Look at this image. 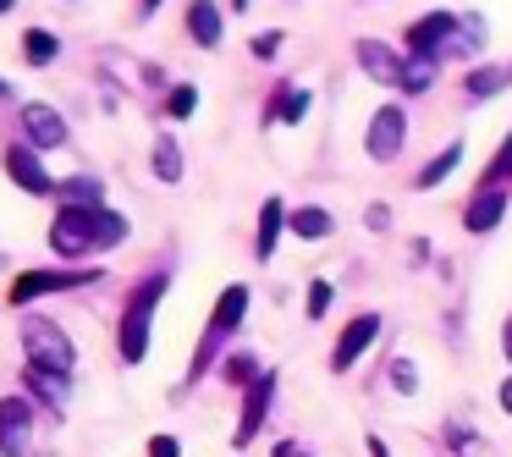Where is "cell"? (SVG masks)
I'll return each mask as SVG.
<instances>
[{"label":"cell","instance_id":"1","mask_svg":"<svg viewBox=\"0 0 512 457\" xmlns=\"http://www.w3.org/2000/svg\"><path fill=\"white\" fill-rule=\"evenodd\" d=\"M122 243H127V215H116L111 204H94V210L61 204L56 221H50V248L61 259H89V254H105V248H122Z\"/></svg>","mask_w":512,"mask_h":457},{"label":"cell","instance_id":"2","mask_svg":"<svg viewBox=\"0 0 512 457\" xmlns=\"http://www.w3.org/2000/svg\"><path fill=\"white\" fill-rule=\"evenodd\" d=\"M166 281H171L166 270H155V276H144L127 292L122 325H116V353H122V364H144L149 358V331H155V309L166 298Z\"/></svg>","mask_w":512,"mask_h":457},{"label":"cell","instance_id":"3","mask_svg":"<svg viewBox=\"0 0 512 457\" xmlns=\"http://www.w3.org/2000/svg\"><path fill=\"white\" fill-rule=\"evenodd\" d=\"M243 314H248V287H243V281L221 287V298H215V309H210V325H204V336H199V353H193V364H188V386H199V380H204V369L215 364V353H221L226 336L243 325Z\"/></svg>","mask_w":512,"mask_h":457},{"label":"cell","instance_id":"4","mask_svg":"<svg viewBox=\"0 0 512 457\" xmlns=\"http://www.w3.org/2000/svg\"><path fill=\"white\" fill-rule=\"evenodd\" d=\"M23 353H28V369H39V375L50 380H67L72 369H78V353H72V336L61 331L56 320H23Z\"/></svg>","mask_w":512,"mask_h":457},{"label":"cell","instance_id":"5","mask_svg":"<svg viewBox=\"0 0 512 457\" xmlns=\"http://www.w3.org/2000/svg\"><path fill=\"white\" fill-rule=\"evenodd\" d=\"M89 281H100V270L94 265H72V270H23V276L12 281V309H28V303L50 298V292H72V287H89Z\"/></svg>","mask_w":512,"mask_h":457},{"label":"cell","instance_id":"6","mask_svg":"<svg viewBox=\"0 0 512 457\" xmlns=\"http://www.w3.org/2000/svg\"><path fill=\"white\" fill-rule=\"evenodd\" d=\"M402 138H408V111L391 100V105H380V111L369 116V127H364V155L375 160V166H391V160L402 155Z\"/></svg>","mask_w":512,"mask_h":457},{"label":"cell","instance_id":"7","mask_svg":"<svg viewBox=\"0 0 512 457\" xmlns=\"http://www.w3.org/2000/svg\"><path fill=\"white\" fill-rule=\"evenodd\" d=\"M270 402H276V375H259L254 386L243 391V413H237V430H232V446L243 452V446H254L259 441V430H265V419H270Z\"/></svg>","mask_w":512,"mask_h":457},{"label":"cell","instance_id":"8","mask_svg":"<svg viewBox=\"0 0 512 457\" xmlns=\"http://www.w3.org/2000/svg\"><path fill=\"white\" fill-rule=\"evenodd\" d=\"M0 166H6V177H12L23 193H34V199H56V177L45 171V160H39L34 144H12L6 155H0Z\"/></svg>","mask_w":512,"mask_h":457},{"label":"cell","instance_id":"9","mask_svg":"<svg viewBox=\"0 0 512 457\" xmlns=\"http://www.w3.org/2000/svg\"><path fill=\"white\" fill-rule=\"evenodd\" d=\"M34 424H39V413L28 397H0V457H28Z\"/></svg>","mask_w":512,"mask_h":457},{"label":"cell","instance_id":"10","mask_svg":"<svg viewBox=\"0 0 512 457\" xmlns=\"http://www.w3.org/2000/svg\"><path fill=\"white\" fill-rule=\"evenodd\" d=\"M375 336H380V314H353V320L342 325V336H336V347H331V369H336V375H347V369L375 347Z\"/></svg>","mask_w":512,"mask_h":457},{"label":"cell","instance_id":"11","mask_svg":"<svg viewBox=\"0 0 512 457\" xmlns=\"http://www.w3.org/2000/svg\"><path fill=\"white\" fill-rule=\"evenodd\" d=\"M507 204H512V188H474V199L463 204V232L485 237L507 221Z\"/></svg>","mask_w":512,"mask_h":457},{"label":"cell","instance_id":"12","mask_svg":"<svg viewBox=\"0 0 512 457\" xmlns=\"http://www.w3.org/2000/svg\"><path fill=\"white\" fill-rule=\"evenodd\" d=\"M23 133L34 149H61L67 144V116H61L56 105L34 100V105H23Z\"/></svg>","mask_w":512,"mask_h":457},{"label":"cell","instance_id":"13","mask_svg":"<svg viewBox=\"0 0 512 457\" xmlns=\"http://www.w3.org/2000/svg\"><path fill=\"white\" fill-rule=\"evenodd\" d=\"M353 56H358V67H364L369 78H375V83H391V89H397L402 61H408V56H397L391 45H380V39H358V45H353Z\"/></svg>","mask_w":512,"mask_h":457},{"label":"cell","instance_id":"14","mask_svg":"<svg viewBox=\"0 0 512 457\" xmlns=\"http://www.w3.org/2000/svg\"><path fill=\"white\" fill-rule=\"evenodd\" d=\"M221 34H226L221 6H215V0H188V39H193V45L215 50V45H221Z\"/></svg>","mask_w":512,"mask_h":457},{"label":"cell","instance_id":"15","mask_svg":"<svg viewBox=\"0 0 512 457\" xmlns=\"http://www.w3.org/2000/svg\"><path fill=\"white\" fill-rule=\"evenodd\" d=\"M287 232V199H265L259 204V226H254V259H270Z\"/></svg>","mask_w":512,"mask_h":457},{"label":"cell","instance_id":"16","mask_svg":"<svg viewBox=\"0 0 512 457\" xmlns=\"http://www.w3.org/2000/svg\"><path fill=\"white\" fill-rule=\"evenodd\" d=\"M309 105H314V94H309V89H292V83H276L265 122H287V127H298L303 116H309Z\"/></svg>","mask_w":512,"mask_h":457},{"label":"cell","instance_id":"17","mask_svg":"<svg viewBox=\"0 0 512 457\" xmlns=\"http://www.w3.org/2000/svg\"><path fill=\"white\" fill-rule=\"evenodd\" d=\"M287 232L303 237V243H320V237L336 232V215L320 210V204H298V210H287Z\"/></svg>","mask_w":512,"mask_h":457},{"label":"cell","instance_id":"18","mask_svg":"<svg viewBox=\"0 0 512 457\" xmlns=\"http://www.w3.org/2000/svg\"><path fill=\"white\" fill-rule=\"evenodd\" d=\"M512 89V61L501 67V61H490V67H474L463 72V100H490V94Z\"/></svg>","mask_w":512,"mask_h":457},{"label":"cell","instance_id":"19","mask_svg":"<svg viewBox=\"0 0 512 457\" xmlns=\"http://www.w3.org/2000/svg\"><path fill=\"white\" fill-rule=\"evenodd\" d=\"M56 199L61 204H72V210H94V204H105V182L100 177H67V182H56Z\"/></svg>","mask_w":512,"mask_h":457},{"label":"cell","instance_id":"20","mask_svg":"<svg viewBox=\"0 0 512 457\" xmlns=\"http://www.w3.org/2000/svg\"><path fill=\"white\" fill-rule=\"evenodd\" d=\"M457 166H463V138H452V144H446V149H441V155H435V160H430V166H424V171H419V177H413V188H441V182H446V177H452V171H457Z\"/></svg>","mask_w":512,"mask_h":457},{"label":"cell","instance_id":"21","mask_svg":"<svg viewBox=\"0 0 512 457\" xmlns=\"http://www.w3.org/2000/svg\"><path fill=\"white\" fill-rule=\"evenodd\" d=\"M435 72H441V61H430V56H408V61H402L397 89H402V94H430V89H435Z\"/></svg>","mask_w":512,"mask_h":457},{"label":"cell","instance_id":"22","mask_svg":"<svg viewBox=\"0 0 512 457\" xmlns=\"http://www.w3.org/2000/svg\"><path fill=\"white\" fill-rule=\"evenodd\" d=\"M56 56H61V39L50 34V28H28L23 34V61L28 67H50Z\"/></svg>","mask_w":512,"mask_h":457},{"label":"cell","instance_id":"23","mask_svg":"<svg viewBox=\"0 0 512 457\" xmlns=\"http://www.w3.org/2000/svg\"><path fill=\"white\" fill-rule=\"evenodd\" d=\"M182 171H188V166H182L177 138L160 133V138H155V177H160V182H182Z\"/></svg>","mask_w":512,"mask_h":457},{"label":"cell","instance_id":"24","mask_svg":"<svg viewBox=\"0 0 512 457\" xmlns=\"http://www.w3.org/2000/svg\"><path fill=\"white\" fill-rule=\"evenodd\" d=\"M259 375H265V369H259V358L254 353H232V358H226V364H221V380H232V386H254V380Z\"/></svg>","mask_w":512,"mask_h":457},{"label":"cell","instance_id":"25","mask_svg":"<svg viewBox=\"0 0 512 457\" xmlns=\"http://www.w3.org/2000/svg\"><path fill=\"white\" fill-rule=\"evenodd\" d=\"M193 111H199V89H193V83H177V89L166 94V116H177V122H188Z\"/></svg>","mask_w":512,"mask_h":457},{"label":"cell","instance_id":"26","mask_svg":"<svg viewBox=\"0 0 512 457\" xmlns=\"http://www.w3.org/2000/svg\"><path fill=\"white\" fill-rule=\"evenodd\" d=\"M331 298H336V287L331 281H309V320H325V309H331Z\"/></svg>","mask_w":512,"mask_h":457},{"label":"cell","instance_id":"27","mask_svg":"<svg viewBox=\"0 0 512 457\" xmlns=\"http://www.w3.org/2000/svg\"><path fill=\"white\" fill-rule=\"evenodd\" d=\"M391 386H397L402 397H408V391H419V369H413V358H397V364H391Z\"/></svg>","mask_w":512,"mask_h":457},{"label":"cell","instance_id":"28","mask_svg":"<svg viewBox=\"0 0 512 457\" xmlns=\"http://www.w3.org/2000/svg\"><path fill=\"white\" fill-rule=\"evenodd\" d=\"M149 457H182L177 435H149Z\"/></svg>","mask_w":512,"mask_h":457},{"label":"cell","instance_id":"29","mask_svg":"<svg viewBox=\"0 0 512 457\" xmlns=\"http://www.w3.org/2000/svg\"><path fill=\"white\" fill-rule=\"evenodd\" d=\"M364 226H369V232H386V226H391V210H386V204H369V210H364Z\"/></svg>","mask_w":512,"mask_h":457},{"label":"cell","instance_id":"30","mask_svg":"<svg viewBox=\"0 0 512 457\" xmlns=\"http://www.w3.org/2000/svg\"><path fill=\"white\" fill-rule=\"evenodd\" d=\"M276 50H281V34H259V39H254V56H259V61H270Z\"/></svg>","mask_w":512,"mask_h":457},{"label":"cell","instance_id":"31","mask_svg":"<svg viewBox=\"0 0 512 457\" xmlns=\"http://www.w3.org/2000/svg\"><path fill=\"white\" fill-rule=\"evenodd\" d=\"M501 353H507V364H512V314L501 320Z\"/></svg>","mask_w":512,"mask_h":457},{"label":"cell","instance_id":"32","mask_svg":"<svg viewBox=\"0 0 512 457\" xmlns=\"http://www.w3.org/2000/svg\"><path fill=\"white\" fill-rule=\"evenodd\" d=\"M369 457H391V446L380 441V435H369Z\"/></svg>","mask_w":512,"mask_h":457},{"label":"cell","instance_id":"33","mask_svg":"<svg viewBox=\"0 0 512 457\" xmlns=\"http://www.w3.org/2000/svg\"><path fill=\"white\" fill-rule=\"evenodd\" d=\"M501 408H507V413H512V375H507V380H501Z\"/></svg>","mask_w":512,"mask_h":457},{"label":"cell","instance_id":"34","mask_svg":"<svg viewBox=\"0 0 512 457\" xmlns=\"http://www.w3.org/2000/svg\"><path fill=\"white\" fill-rule=\"evenodd\" d=\"M276 457H309V452H298L292 441H281V446H276Z\"/></svg>","mask_w":512,"mask_h":457},{"label":"cell","instance_id":"35","mask_svg":"<svg viewBox=\"0 0 512 457\" xmlns=\"http://www.w3.org/2000/svg\"><path fill=\"white\" fill-rule=\"evenodd\" d=\"M138 12H144V17H149V12H160V0H138Z\"/></svg>","mask_w":512,"mask_h":457},{"label":"cell","instance_id":"36","mask_svg":"<svg viewBox=\"0 0 512 457\" xmlns=\"http://www.w3.org/2000/svg\"><path fill=\"white\" fill-rule=\"evenodd\" d=\"M0 100H12V83H6V78H0Z\"/></svg>","mask_w":512,"mask_h":457},{"label":"cell","instance_id":"37","mask_svg":"<svg viewBox=\"0 0 512 457\" xmlns=\"http://www.w3.org/2000/svg\"><path fill=\"white\" fill-rule=\"evenodd\" d=\"M12 6H17V0H0V17H6V12H12Z\"/></svg>","mask_w":512,"mask_h":457},{"label":"cell","instance_id":"38","mask_svg":"<svg viewBox=\"0 0 512 457\" xmlns=\"http://www.w3.org/2000/svg\"><path fill=\"white\" fill-rule=\"evenodd\" d=\"M232 6H237V12H248V6H254V0H232Z\"/></svg>","mask_w":512,"mask_h":457},{"label":"cell","instance_id":"39","mask_svg":"<svg viewBox=\"0 0 512 457\" xmlns=\"http://www.w3.org/2000/svg\"><path fill=\"white\" fill-rule=\"evenodd\" d=\"M507 149H512V133H507Z\"/></svg>","mask_w":512,"mask_h":457}]
</instances>
